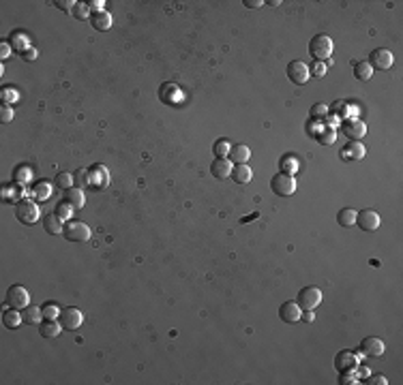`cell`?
Returning a JSON list of instances; mask_svg holds the SVG:
<instances>
[{"mask_svg": "<svg viewBox=\"0 0 403 385\" xmlns=\"http://www.w3.org/2000/svg\"><path fill=\"white\" fill-rule=\"evenodd\" d=\"M13 116H15V113H13V107L7 105V103H3V107H0V122H3V124H9V122L13 120Z\"/></svg>", "mask_w": 403, "mask_h": 385, "instance_id": "obj_39", "label": "cell"}, {"mask_svg": "<svg viewBox=\"0 0 403 385\" xmlns=\"http://www.w3.org/2000/svg\"><path fill=\"white\" fill-rule=\"evenodd\" d=\"M88 180H90L92 186H99V189L108 186V184H110V171H108V167H105V165L95 163V165H92V167L88 169Z\"/></svg>", "mask_w": 403, "mask_h": 385, "instance_id": "obj_14", "label": "cell"}, {"mask_svg": "<svg viewBox=\"0 0 403 385\" xmlns=\"http://www.w3.org/2000/svg\"><path fill=\"white\" fill-rule=\"evenodd\" d=\"M341 131H343V135L350 141H360L367 135V124L358 118H350L341 124Z\"/></svg>", "mask_w": 403, "mask_h": 385, "instance_id": "obj_11", "label": "cell"}, {"mask_svg": "<svg viewBox=\"0 0 403 385\" xmlns=\"http://www.w3.org/2000/svg\"><path fill=\"white\" fill-rule=\"evenodd\" d=\"M41 310H43V319H58L60 317V308L56 306V304H45V306H41Z\"/></svg>", "mask_w": 403, "mask_h": 385, "instance_id": "obj_37", "label": "cell"}, {"mask_svg": "<svg viewBox=\"0 0 403 385\" xmlns=\"http://www.w3.org/2000/svg\"><path fill=\"white\" fill-rule=\"evenodd\" d=\"M86 5H88V9H92V13H95V11H103V5L105 3H103V0H90Z\"/></svg>", "mask_w": 403, "mask_h": 385, "instance_id": "obj_48", "label": "cell"}, {"mask_svg": "<svg viewBox=\"0 0 403 385\" xmlns=\"http://www.w3.org/2000/svg\"><path fill=\"white\" fill-rule=\"evenodd\" d=\"M360 353L367 358H380L384 353V340L378 336H367L360 340Z\"/></svg>", "mask_w": 403, "mask_h": 385, "instance_id": "obj_13", "label": "cell"}, {"mask_svg": "<svg viewBox=\"0 0 403 385\" xmlns=\"http://www.w3.org/2000/svg\"><path fill=\"white\" fill-rule=\"evenodd\" d=\"M337 223L341 227H354L356 225V210L354 208H343V210H339Z\"/></svg>", "mask_w": 403, "mask_h": 385, "instance_id": "obj_26", "label": "cell"}, {"mask_svg": "<svg viewBox=\"0 0 403 385\" xmlns=\"http://www.w3.org/2000/svg\"><path fill=\"white\" fill-rule=\"evenodd\" d=\"M22 319H24V323H28V325L41 323V319H43V310H41L39 306H26L24 313H22Z\"/></svg>", "mask_w": 403, "mask_h": 385, "instance_id": "obj_27", "label": "cell"}, {"mask_svg": "<svg viewBox=\"0 0 403 385\" xmlns=\"http://www.w3.org/2000/svg\"><path fill=\"white\" fill-rule=\"evenodd\" d=\"M227 159H230L232 163H236V165L247 163V161L251 159V150H249V145H245V143H236V145H232V148H230V154H227Z\"/></svg>", "mask_w": 403, "mask_h": 385, "instance_id": "obj_17", "label": "cell"}, {"mask_svg": "<svg viewBox=\"0 0 403 385\" xmlns=\"http://www.w3.org/2000/svg\"><path fill=\"white\" fill-rule=\"evenodd\" d=\"M358 366H360V358L356 356L354 351L343 349V351H339L337 356H335V368H337V372L358 370Z\"/></svg>", "mask_w": 403, "mask_h": 385, "instance_id": "obj_10", "label": "cell"}, {"mask_svg": "<svg viewBox=\"0 0 403 385\" xmlns=\"http://www.w3.org/2000/svg\"><path fill=\"white\" fill-rule=\"evenodd\" d=\"M71 13H73V17H77V19H84V17L88 15V5H86V3H84V5H82V3H75V7L71 9Z\"/></svg>", "mask_w": 403, "mask_h": 385, "instance_id": "obj_41", "label": "cell"}, {"mask_svg": "<svg viewBox=\"0 0 403 385\" xmlns=\"http://www.w3.org/2000/svg\"><path fill=\"white\" fill-rule=\"evenodd\" d=\"M15 216L22 225H35L39 218V205L30 199H22L15 203Z\"/></svg>", "mask_w": 403, "mask_h": 385, "instance_id": "obj_4", "label": "cell"}, {"mask_svg": "<svg viewBox=\"0 0 403 385\" xmlns=\"http://www.w3.org/2000/svg\"><path fill=\"white\" fill-rule=\"evenodd\" d=\"M22 313H17V308H11L9 306L5 313H3V325L7 328V330H15L19 323H22Z\"/></svg>", "mask_w": 403, "mask_h": 385, "instance_id": "obj_24", "label": "cell"}, {"mask_svg": "<svg viewBox=\"0 0 403 385\" xmlns=\"http://www.w3.org/2000/svg\"><path fill=\"white\" fill-rule=\"evenodd\" d=\"M356 225L363 229V231H375L380 227V214L375 210H360L356 212Z\"/></svg>", "mask_w": 403, "mask_h": 385, "instance_id": "obj_12", "label": "cell"}, {"mask_svg": "<svg viewBox=\"0 0 403 385\" xmlns=\"http://www.w3.org/2000/svg\"><path fill=\"white\" fill-rule=\"evenodd\" d=\"M296 302L303 310H315L319 304H322V291H319L317 287H305V289H301Z\"/></svg>", "mask_w": 403, "mask_h": 385, "instance_id": "obj_5", "label": "cell"}, {"mask_svg": "<svg viewBox=\"0 0 403 385\" xmlns=\"http://www.w3.org/2000/svg\"><path fill=\"white\" fill-rule=\"evenodd\" d=\"M90 24L95 30H110L112 28V15L103 9V11H95L90 13Z\"/></svg>", "mask_w": 403, "mask_h": 385, "instance_id": "obj_19", "label": "cell"}, {"mask_svg": "<svg viewBox=\"0 0 403 385\" xmlns=\"http://www.w3.org/2000/svg\"><path fill=\"white\" fill-rule=\"evenodd\" d=\"M0 99H3V103H7V105H13L17 101V90L13 86H5L3 92H0Z\"/></svg>", "mask_w": 403, "mask_h": 385, "instance_id": "obj_35", "label": "cell"}, {"mask_svg": "<svg viewBox=\"0 0 403 385\" xmlns=\"http://www.w3.org/2000/svg\"><path fill=\"white\" fill-rule=\"evenodd\" d=\"M301 315H303V308L298 306V302H283L281 308H279V317L285 323H296V321H301Z\"/></svg>", "mask_w": 403, "mask_h": 385, "instance_id": "obj_15", "label": "cell"}, {"mask_svg": "<svg viewBox=\"0 0 403 385\" xmlns=\"http://www.w3.org/2000/svg\"><path fill=\"white\" fill-rule=\"evenodd\" d=\"M24 195H26V191L22 189V184H17V182L9 184V186H3V199L5 201H11V203L15 201L17 203V201H22Z\"/></svg>", "mask_w": 403, "mask_h": 385, "instance_id": "obj_21", "label": "cell"}, {"mask_svg": "<svg viewBox=\"0 0 403 385\" xmlns=\"http://www.w3.org/2000/svg\"><path fill=\"white\" fill-rule=\"evenodd\" d=\"M33 180V169L28 167V165H19V167L13 169V182L17 184H26Z\"/></svg>", "mask_w": 403, "mask_h": 385, "instance_id": "obj_28", "label": "cell"}, {"mask_svg": "<svg viewBox=\"0 0 403 385\" xmlns=\"http://www.w3.org/2000/svg\"><path fill=\"white\" fill-rule=\"evenodd\" d=\"M363 157H365V145L360 143V141H350L347 148L343 150V159H345V161H352V159L360 161Z\"/></svg>", "mask_w": 403, "mask_h": 385, "instance_id": "obj_25", "label": "cell"}, {"mask_svg": "<svg viewBox=\"0 0 403 385\" xmlns=\"http://www.w3.org/2000/svg\"><path fill=\"white\" fill-rule=\"evenodd\" d=\"M328 113V107L324 105V103H317V105L311 107V118H322Z\"/></svg>", "mask_w": 403, "mask_h": 385, "instance_id": "obj_43", "label": "cell"}, {"mask_svg": "<svg viewBox=\"0 0 403 385\" xmlns=\"http://www.w3.org/2000/svg\"><path fill=\"white\" fill-rule=\"evenodd\" d=\"M65 201H69L71 205L75 208V210H82L86 203V197H84V191L77 189V186H71V189L65 191Z\"/></svg>", "mask_w": 403, "mask_h": 385, "instance_id": "obj_20", "label": "cell"}, {"mask_svg": "<svg viewBox=\"0 0 403 385\" xmlns=\"http://www.w3.org/2000/svg\"><path fill=\"white\" fill-rule=\"evenodd\" d=\"M30 195H33L35 199H39V201H45V199H49V195H51V186L47 182H37L33 186V191H30Z\"/></svg>", "mask_w": 403, "mask_h": 385, "instance_id": "obj_29", "label": "cell"}, {"mask_svg": "<svg viewBox=\"0 0 403 385\" xmlns=\"http://www.w3.org/2000/svg\"><path fill=\"white\" fill-rule=\"evenodd\" d=\"M367 383H371V385H386L388 381H386V377H384V374H371Z\"/></svg>", "mask_w": 403, "mask_h": 385, "instance_id": "obj_45", "label": "cell"}, {"mask_svg": "<svg viewBox=\"0 0 403 385\" xmlns=\"http://www.w3.org/2000/svg\"><path fill=\"white\" fill-rule=\"evenodd\" d=\"M243 5H245V7H249V9H260L264 3H262V0H245Z\"/></svg>", "mask_w": 403, "mask_h": 385, "instance_id": "obj_49", "label": "cell"}, {"mask_svg": "<svg viewBox=\"0 0 403 385\" xmlns=\"http://www.w3.org/2000/svg\"><path fill=\"white\" fill-rule=\"evenodd\" d=\"M301 319H305L307 323H311V321L315 319V315H313V310H303V315H301Z\"/></svg>", "mask_w": 403, "mask_h": 385, "instance_id": "obj_50", "label": "cell"}, {"mask_svg": "<svg viewBox=\"0 0 403 385\" xmlns=\"http://www.w3.org/2000/svg\"><path fill=\"white\" fill-rule=\"evenodd\" d=\"M73 210H75V208L73 205H71L69 201H60L58 205H56V216H60V218H63V221H67V218L71 216V214H73Z\"/></svg>", "mask_w": 403, "mask_h": 385, "instance_id": "obj_36", "label": "cell"}, {"mask_svg": "<svg viewBox=\"0 0 403 385\" xmlns=\"http://www.w3.org/2000/svg\"><path fill=\"white\" fill-rule=\"evenodd\" d=\"M341 374V383L350 385V383H358V372L356 370H347V372H339Z\"/></svg>", "mask_w": 403, "mask_h": 385, "instance_id": "obj_42", "label": "cell"}, {"mask_svg": "<svg viewBox=\"0 0 403 385\" xmlns=\"http://www.w3.org/2000/svg\"><path fill=\"white\" fill-rule=\"evenodd\" d=\"M319 143H333L335 141V129H322V133L315 135Z\"/></svg>", "mask_w": 403, "mask_h": 385, "instance_id": "obj_40", "label": "cell"}, {"mask_svg": "<svg viewBox=\"0 0 403 385\" xmlns=\"http://www.w3.org/2000/svg\"><path fill=\"white\" fill-rule=\"evenodd\" d=\"M7 304L11 306V308L24 310V308L30 304V293H28V289L22 287V285L9 287V291H7Z\"/></svg>", "mask_w": 403, "mask_h": 385, "instance_id": "obj_7", "label": "cell"}, {"mask_svg": "<svg viewBox=\"0 0 403 385\" xmlns=\"http://www.w3.org/2000/svg\"><path fill=\"white\" fill-rule=\"evenodd\" d=\"M232 169H234V163L230 159H214L212 165H210V173L214 175V178H230L232 175Z\"/></svg>", "mask_w": 403, "mask_h": 385, "instance_id": "obj_16", "label": "cell"}, {"mask_svg": "<svg viewBox=\"0 0 403 385\" xmlns=\"http://www.w3.org/2000/svg\"><path fill=\"white\" fill-rule=\"evenodd\" d=\"M354 75L360 81H369L371 77H373V69L369 67V62H356V65H354Z\"/></svg>", "mask_w": 403, "mask_h": 385, "instance_id": "obj_30", "label": "cell"}, {"mask_svg": "<svg viewBox=\"0 0 403 385\" xmlns=\"http://www.w3.org/2000/svg\"><path fill=\"white\" fill-rule=\"evenodd\" d=\"M9 56H11V45H9L7 41H3V43H0V58L7 60Z\"/></svg>", "mask_w": 403, "mask_h": 385, "instance_id": "obj_47", "label": "cell"}, {"mask_svg": "<svg viewBox=\"0 0 403 385\" xmlns=\"http://www.w3.org/2000/svg\"><path fill=\"white\" fill-rule=\"evenodd\" d=\"M56 184L63 191H67V189H71V184H73V175H71V173H58L56 175Z\"/></svg>", "mask_w": 403, "mask_h": 385, "instance_id": "obj_38", "label": "cell"}, {"mask_svg": "<svg viewBox=\"0 0 403 385\" xmlns=\"http://www.w3.org/2000/svg\"><path fill=\"white\" fill-rule=\"evenodd\" d=\"M315 75L317 77H324L326 75V67L322 65V62H317V65H315Z\"/></svg>", "mask_w": 403, "mask_h": 385, "instance_id": "obj_51", "label": "cell"}, {"mask_svg": "<svg viewBox=\"0 0 403 385\" xmlns=\"http://www.w3.org/2000/svg\"><path fill=\"white\" fill-rule=\"evenodd\" d=\"M392 62H395V56L390 49H373L369 54V67L373 71H388Z\"/></svg>", "mask_w": 403, "mask_h": 385, "instance_id": "obj_9", "label": "cell"}, {"mask_svg": "<svg viewBox=\"0 0 403 385\" xmlns=\"http://www.w3.org/2000/svg\"><path fill=\"white\" fill-rule=\"evenodd\" d=\"M271 189H273V193L279 195V197H290V195H294V191H296V180H294V175L283 173V171L277 173V175H273Z\"/></svg>", "mask_w": 403, "mask_h": 385, "instance_id": "obj_3", "label": "cell"}, {"mask_svg": "<svg viewBox=\"0 0 403 385\" xmlns=\"http://www.w3.org/2000/svg\"><path fill=\"white\" fill-rule=\"evenodd\" d=\"M279 167H281L283 173L294 175V173L298 171V161H296L294 157H283L281 161H279Z\"/></svg>", "mask_w": 403, "mask_h": 385, "instance_id": "obj_32", "label": "cell"}, {"mask_svg": "<svg viewBox=\"0 0 403 385\" xmlns=\"http://www.w3.org/2000/svg\"><path fill=\"white\" fill-rule=\"evenodd\" d=\"M58 321H60V325H63V330L73 332V330H77L82 325V321H84V313H82L79 308H75V306H67L65 310H60Z\"/></svg>", "mask_w": 403, "mask_h": 385, "instance_id": "obj_8", "label": "cell"}, {"mask_svg": "<svg viewBox=\"0 0 403 385\" xmlns=\"http://www.w3.org/2000/svg\"><path fill=\"white\" fill-rule=\"evenodd\" d=\"M63 235L67 238L69 242H75V244H84L90 240V227L82 221H69L65 225V231Z\"/></svg>", "mask_w": 403, "mask_h": 385, "instance_id": "obj_2", "label": "cell"}, {"mask_svg": "<svg viewBox=\"0 0 403 385\" xmlns=\"http://www.w3.org/2000/svg\"><path fill=\"white\" fill-rule=\"evenodd\" d=\"M60 332H63V325H60V321H56V319H45L39 323V334L43 338H56Z\"/></svg>", "mask_w": 403, "mask_h": 385, "instance_id": "obj_18", "label": "cell"}, {"mask_svg": "<svg viewBox=\"0 0 403 385\" xmlns=\"http://www.w3.org/2000/svg\"><path fill=\"white\" fill-rule=\"evenodd\" d=\"M22 58H24L26 62H33V60H37V49H35V47H28V49H24V51H22Z\"/></svg>", "mask_w": 403, "mask_h": 385, "instance_id": "obj_46", "label": "cell"}, {"mask_svg": "<svg viewBox=\"0 0 403 385\" xmlns=\"http://www.w3.org/2000/svg\"><path fill=\"white\" fill-rule=\"evenodd\" d=\"M230 148H232L230 141H227V139H219V141L212 145V152H214L217 159H227V154H230Z\"/></svg>", "mask_w": 403, "mask_h": 385, "instance_id": "obj_31", "label": "cell"}, {"mask_svg": "<svg viewBox=\"0 0 403 385\" xmlns=\"http://www.w3.org/2000/svg\"><path fill=\"white\" fill-rule=\"evenodd\" d=\"M330 54H333V39L328 35H315L309 43V56H311L315 62L328 60Z\"/></svg>", "mask_w": 403, "mask_h": 385, "instance_id": "obj_1", "label": "cell"}, {"mask_svg": "<svg viewBox=\"0 0 403 385\" xmlns=\"http://www.w3.org/2000/svg\"><path fill=\"white\" fill-rule=\"evenodd\" d=\"M11 45L15 47V49H28V45H30V39L24 35V33H15V35H11Z\"/></svg>", "mask_w": 403, "mask_h": 385, "instance_id": "obj_34", "label": "cell"}, {"mask_svg": "<svg viewBox=\"0 0 403 385\" xmlns=\"http://www.w3.org/2000/svg\"><path fill=\"white\" fill-rule=\"evenodd\" d=\"M88 184H90V180H88V169H77V171L73 173V186H77V189L84 191Z\"/></svg>", "mask_w": 403, "mask_h": 385, "instance_id": "obj_33", "label": "cell"}, {"mask_svg": "<svg viewBox=\"0 0 403 385\" xmlns=\"http://www.w3.org/2000/svg\"><path fill=\"white\" fill-rule=\"evenodd\" d=\"M54 7L60 9V11H71V9L75 7V3H73V0H56Z\"/></svg>", "mask_w": 403, "mask_h": 385, "instance_id": "obj_44", "label": "cell"}, {"mask_svg": "<svg viewBox=\"0 0 403 385\" xmlns=\"http://www.w3.org/2000/svg\"><path fill=\"white\" fill-rule=\"evenodd\" d=\"M285 73H287V77H290L292 84H296V86L307 84L309 77H311V71H309V67L305 65L303 60H292L290 65H287Z\"/></svg>", "mask_w": 403, "mask_h": 385, "instance_id": "obj_6", "label": "cell"}, {"mask_svg": "<svg viewBox=\"0 0 403 385\" xmlns=\"http://www.w3.org/2000/svg\"><path fill=\"white\" fill-rule=\"evenodd\" d=\"M230 178H232L234 182H238V184H247V182H251L253 171H251L249 165L243 163V165H236V167L232 169V175H230Z\"/></svg>", "mask_w": 403, "mask_h": 385, "instance_id": "obj_22", "label": "cell"}, {"mask_svg": "<svg viewBox=\"0 0 403 385\" xmlns=\"http://www.w3.org/2000/svg\"><path fill=\"white\" fill-rule=\"evenodd\" d=\"M43 227H45V231H47V233H51V235H60V233L65 231V223H63V218L56 216V214H47V216H45Z\"/></svg>", "mask_w": 403, "mask_h": 385, "instance_id": "obj_23", "label": "cell"}]
</instances>
